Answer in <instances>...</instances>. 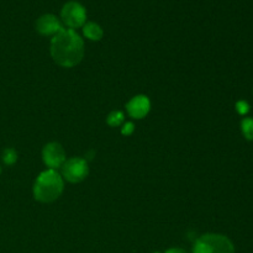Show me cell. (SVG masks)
<instances>
[{"mask_svg": "<svg viewBox=\"0 0 253 253\" xmlns=\"http://www.w3.org/2000/svg\"><path fill=\"white\" fill-rule=\"evenodd\" d=\"M166 253H187V252L182 249H170V250H168Z\"/></svg>", "mask_w": 253, "mask_h": 253, "instance_id": "obj_15", "label": "cell"}, {"mask_svg": "<svg viewBox=\"0 0 253 253\" xmlns=\"http://www.w3.org/2000/svg\"><path fill=\"white\" fill-rule=\"evenodd\" d=\"M193 253H235V247L224 235L207 234L195 241Z\"/></svg>", "mask_w": 253, "mask_h": 253, "instance_id": "obj_3", "label": "cell"}, {"mask_svg": "<svg viewBox=\"0 0 253 253\" xmlns=\"http://www.w3.org/2000/svg\"><path fill=\"white\" fill-rule=\"evenodd\" d=\"M127 113L133 119H142L150 113L151 101L147 96L137 95L133 96L126 105Z\"/></svg>", "mask_w": 253, "mask_h": 253, "instance_id": "obj_7", "label": "cell"}, {"mask_svg": "<svg viewBox=\"0 0 253 253\" xmlns=\"http://www.w3.org/2000/svg\"><path fill=\"white\" fill-rule=\"evenodd\" d=\"M51 56L58 66L72 68L84 57L83 39L72 29H63L51 41Z\"/></svg>", "mask_w": 253, "mask_h": 253, "instance_id": "obj_1", "label": "cell"}, {"mask_svg": "<svg viewBox=\"0 0 253 253\" xmlns=\"http://www.w3.org/2000/svg\"><path fill=\"white\" fill-rule=\"evenodd\" d=\"M36 29L40 34L44 35V36H49V35H53L54 36V35H57L59 31L63 30V26H62L61 21L54 15L46 14L42 15L37 20Z\"/></svg>", "mask_w": 253, "mask_h": 253, "instance_id": "obj_8", "label": "cell"}, {"mask_svg": "<svg viewBox=\"0 0 253 253\" xmlns=\"http://www.w3.org/2000/svg\"><path fill=\"white\" fill-rule=\"evenodd\" d=\"M108 124L113 127H116V126H120L121 124L124 123V114L121 111H113V113L109 114L108 119H106Z\"/></svg>", "mask_w": 253, "mask_h": 253, "instance_id": "obj_10", "label": "cell"}, {"mask_svg": "<svg viewBox=\"0 0 253 253\" xmlns=\"http://www.w3.org/2000/svg\"><path fill=\"white\" fill-rule=\"evenodd\" d=\"M242 132L249 140H253V119H245L241 124Z\"/></svg>", "mask_w": 253, "mask_h": 253, "instance_id": "obj_12", "label": "cell"}, {"mask_svg": "<svg viewBox=\"0 0 253 253\" xmlns=\"http://www.w3.org/2000/svg\"><path fill=\"white\" fill-rule=\"evenodd\" d=\"M0 173H1V169H0Z\"/></svg>", "mask_w": 253, "mask_h": 253, "instance_id": "obj_16", "label": "cell"}, {"mask_svg": "<svg viewBox=\"0 0 253 253\" xmlns=\"http://www.w3.org/2000/svg\"><path fill=\"white\" fill-rule=\"evenodd\" d=\"M83 32L85 37H88L91 41H99V40L103 39L104 35L103 29L96 22H86L83 26Z\"/></svg>", "mask_w": 253, "mask_h": 253, "instance_id": "obj_9", "label": "cell"}, {"mask_svg": "<svg viewBox=\"0 0 253 253\" xmlns=\"http://www.w3.org/2000/svg\"><path fill=\"white\" fill-rule=\"evenodd\" d=\"M42 158H43L44 165L49 167V169L61 168L67 161L64 148L57 142L47 143L44 146L43 151H42Z\"/></svg>", "mask_w": 253, "mask_h": 253, "instance_id": "obj_6", "label": "cell"}, {"mask_svg": "<svg viewBox=\"0 0 253 253\" xmlns=\"http://www.w3.org/2000/svg\"><path fill=\"white\" fill-rule=\"evenodd\" d=\"M64 183L56 169H47L37 177L34 185L35 199L41 203H52L63 193Z\"/></svg>", "mask_w": 253, "mask_h": 253, "instance_id": "obj_2", "label": "cell"}, {"mask_svg": "<svg viewBox=\"0 0 253 253\" xmlns=\"http://www.w3.org/2000/svg\"><path fill=\"white\" fill-rule=\"evenodd\" d=\"M62 20L69 29H77L85 25L86 11L85 7L77 1H68L62 7Z\"/></svg>", "mask_w": 253, "mask_h": 253, "instance_id": "obj_5", "label": "cell"}, {"mask_svg": "<svg viewBox=\"0 0 253 253\" xmlns=\"http://www.w3.org/2000/svg\"><path fill=\"white\" fill-rule=\"evenodd\" d=\"M62 178L71 183H79L86 178L89 173L88 163L83 158L74 157L67 160L62 166Z\"/></svg>", "mask_w": 253, "mask_h": 253, "instance_id": "obj_4", "label": "cell"}, {"mask_svg": "<svg viewBox=\"0 0 253 253\" xmlns=\"http://www.w3.org/2000/svg\"><path fill=\"white\" fill-rule=\"evenodd\" d=\"M156 253H158V252H156Z\"/></svg>", "mask_w": 253, "mask_h": 253, "instance_id": "obj_17", "label": "cell"}, {"mask_svg": "<svg viewBox=\"0 0 253 253\" xmlns=\"http://www.w3.org/2000/svg\"><path fill=\"white\" fill-rule=\"evenodd\" d=\"M2 161H4L5 165L12 166L17 161V153L16 151L12 150V148H6L2 153Z\"/></svg>", "mask_w": 253, "mask_h": 253, "instance_id": "obj_11", "label": "cell"}, {"mask_svg": "<svg viewBox=\"0 0 253 253\" xmlns=\"http://www.w3.org/2000/svg\"><path fill=\"white\" fill-rule=\"evenodd\" d=\"M236 109H237V111H239V113L241 114V115H244V114L249 113L250 106H249V104L246 103V101L241 100V101H239V103L236 104Z\"/></svg>", "mask_w": 253, "mask_h": 253, "instance_id": "obj_13", "label": "cell"}, {"mask_svg": "<svg viewBox=\"0 0 253 253\" xmlns=\"http://www.w3.org/2000/svg\"><path fill=\"white\" fill-rule=\"evenodd\" d=\"M133 130H135V126H133V124L126 123L123 125V130H121V132H123V135L128 136L133 132Z\"/></svg>", "mask_w": 253, "mask_h": 253, "instance_id": "obj_14", "label": "cell"}]
</instances>
